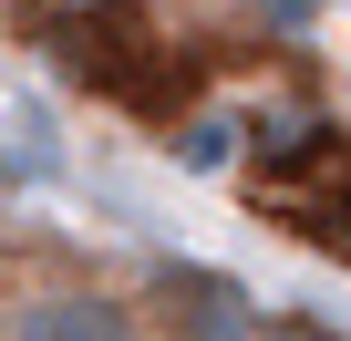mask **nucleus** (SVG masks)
<instances>
[{"instance_id": "2", "label": "nucleus", "mask_w": 351, "mask_h": 341, "mask_svg": "<svg viewBox=\"0 0 351 341\" xmlns=\"http://www.w3.org/2000/svg\"><path fill=\"white\" fill-rule=\"evenodd\" d=\"M0 341H134V300H114L104 279H52V290H11Z\"/></svg>"}, {"instance_id": "1", "label": "nucleus", "mask_w": 351, "mask_h": 341, "mask_svg": "<svg viewBox=\"0 0 351 341\" xmlns=\"http://www.w3.org/2000/svg\"><path fill=\"white\" fill-rule=\"evenodd\" d=\"M155 320H165V341H258V300L207 259H165L155 269Z\"/></svg>"}, {"instance_id": "3", "label": "nucleus", "mask_w": 351, "mask_h": 341, "mask_svg": "<svg viewBox=\"0 0 351 341\" xmlns=\"http://www.w3.org/2000/svg\"><path fill=\"white\" fill-rule=\"evenodd\" d=\"M165 145L186 155V165H228V124H217V114H186V124L165 134Z\"/></svg>"}]
</instances>
